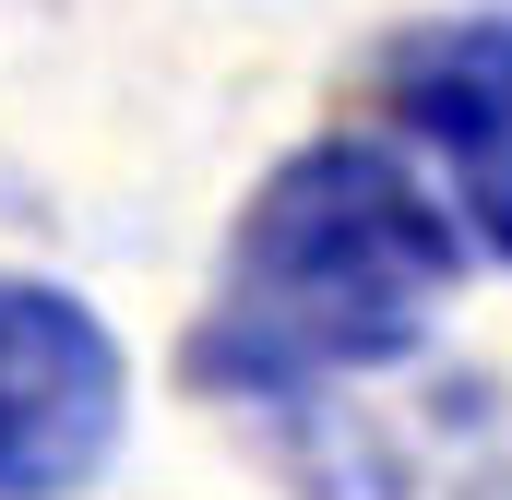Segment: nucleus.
I'll list each match as a JSON object with an SVG mask.
<instances>
[{
  "mask_svg": "<svg viewBox=\"0 0 512 500\" xmlns=\"http://www.w3.org/2000/svg\"><path fill=\"white\" fill-rule=\"evenodd\" d=\"M453 274L465 239L405 155L298 143L227 239V286L191 334V370L215 393H310L346 370H393L429 346Z\"/></svg>",
  "mask_w": 512,
  "mask_h": 500,
  "instance_id": "nucleus-1",
  "label": "nucleus"
},
{
  "mask_svg": "<svg viewBox=\"0 0 512 500\" xmlns=\"http://www.w3.org/2000/svg\"><path fill=\"white\" fill-rule=\"evenodd\" d=\"M393 120L417 131L453 179V215L512 262V24L465 12V24H417L382 60Z\"/></svg>",
  "mask_w": 512,
  "mask_h": 500,
  "instance_id": "nucleus-3",
  "label": "nucleus"
},
{
  "mask_svg": "<svg viewBox=\"0 0 512 500\" xmlns=\"http://www.w3.org/2000/svg\"><path fill=\"white\" fill-rule=\"evenodd\" d=\"M120 346L72 286L0 274V500H72L120 453Z\"/></svg>",
  "mask_w": 512,
  "mask_h": 500,
  "instance_id": "nucleus-2",
  "label": "nucleus"
}]
</instances>
